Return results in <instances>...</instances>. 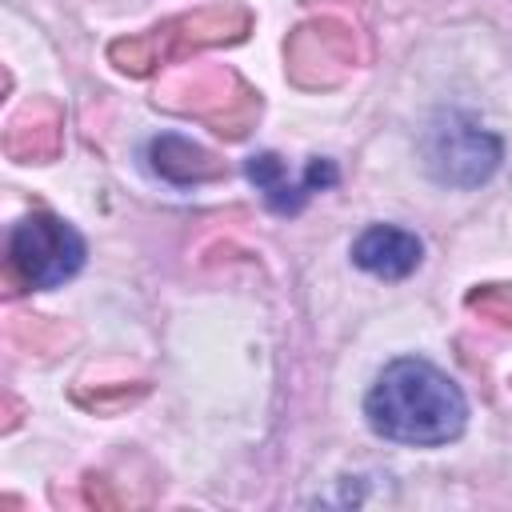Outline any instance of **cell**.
I'll list each match as a JSON object with an SVG mask.
<instances>
[{"mask_svg":"<svg viewBox=\"0 0 512 512\" xmlns=\"http://www.w3.org/2000/svg\"><path fill=\"white\" fill-rule=\"evenodd\" d=\"M368 428L392 444L440 448L452 444L468 424V400L460 384L424 356L388 360L368 396H364Z\"/></svg>","mask_w":512,"mask_h":512,"instance_id":"1","label":"cell"},{"mask_svg":"<svg viewBox=\"0 0 512 512\" xmlns=\"http://www.w3.org/2000/svg\"><path fill=\"white\" fill-rule=\"evenodd\" d=\"M148 160H152V172H156L160 180L176 184V188L204 184V180H212V176L220 172L216 160H212L200 144H192V140H184V136H176V132L156 136V140L148 144Z\"/></svg>","mask_w":512,"mask_h":512,"instance_id":"6","label":"cell"},{"mask_svg":"<svg viewBox=\"0 0 512 512\" xmlns=\"http://www.w3.org/2000/svg\"><path fill=\"white\" fill-rule=\"evenodd\" d=\"M424 240L400 224H368L352 240V264L380 280H404L420 268Z\"/></svg>","mask_w":512,"mask_h":512,"instance_id":"5","label":"cell"},{"mask_svg":"<svg viewBox=\"0 0 512 512\" xmlns=\"http://www.w3.org/2000/svg\"><path fill=\"white\" fill-rule=\"evenodd\" d=\"M420 156H424V168H428V176L436 184H448V188H480L500 168L504 144H500L496 132L480 128L472 116H464V112H440L424 128Z\"/></svg>","mask_w":512,"mask_h":512,"instance_id":"2","label":"cell"},{"mask_svg":"<svg viewBox=\"0 0 512 512\" xmlns=\"http://www.w3.org/2000/svg\"><path fill=\"white\" fill-rule=\"evenodd\" d=\"M84 256V236L52 212L24 216L8 236V260L28 288H60L84 268Z\"/></svg>","mask_w":512,"mask_h":512,"instance_id":"3","label":"cell"},{"mask_svg":"<svg viewBox=\"0 0 512 512\" xmlns=\"http://www.w3.org/2000/svg\"><path fill=\"white\" fill-rule=\"evenodd\" d=\"M244 176L252 180V188L264 196V204L276 216H296L316 192H324V188H332L340 180V168L328 156H312L304 164V172H288L284 156L256 152V156L244 160Z\"/></svg>","mask_w":512,"mask_h":512,"instance_id":"4","label":"cell"}]
</instances>
